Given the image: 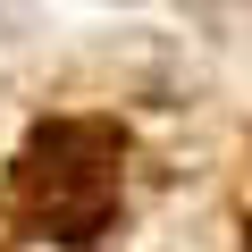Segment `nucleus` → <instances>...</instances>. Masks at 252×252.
<instances>
[{
	"label": "nucleus",
	"instance_id": "nucleus-1",
	"mask_svg": "<svg viewBox=\"0 0 252 252\" xmlns=\"http://www.w3.org/2000/svg\"><path fill=\"white\" fill-rule=\"evenodd\" d=\"M17 210H26V227H42L59 244H93L118 210V135L93 118L34 135L17 160Z\"/></svg>",
	"mask_w": 252,
	"mask_h": 252
}]
</instances>
